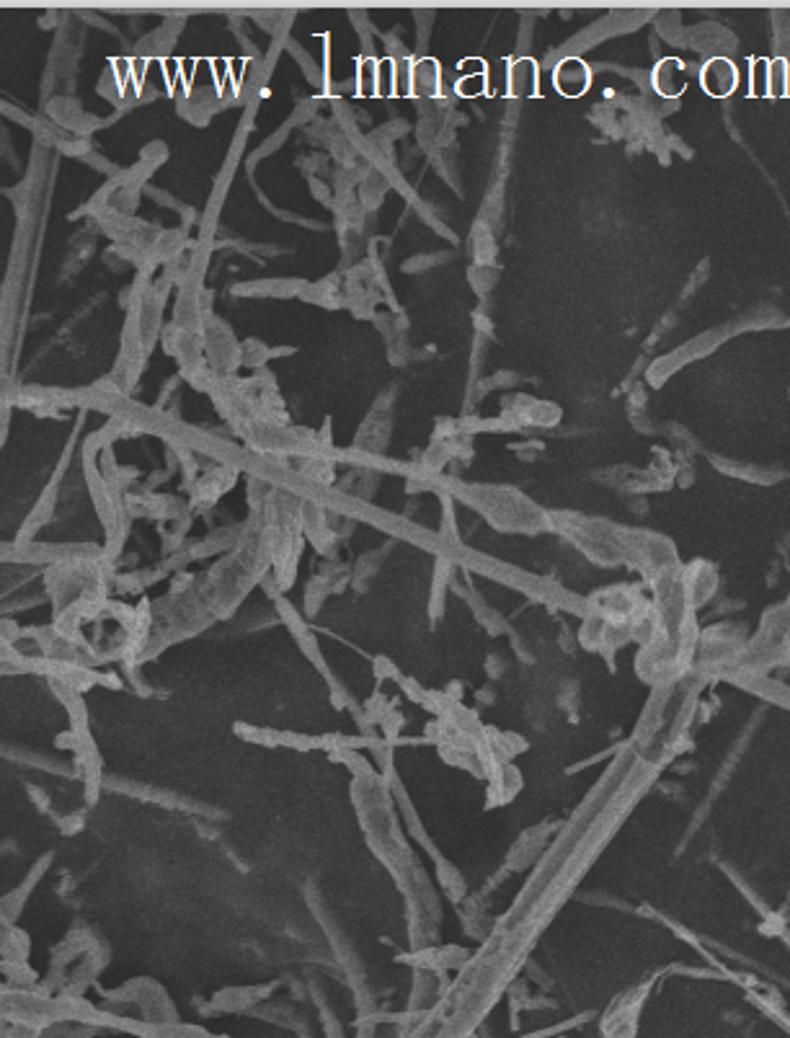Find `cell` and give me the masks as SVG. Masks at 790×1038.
<instances>
[{"label":"cell","instance_id":"2","mask_svg":"<svg viewBox=\"0 0 790 1038\" xmlns=\"http://www.w3.org/2000/svg\"><path fill=\"white\" fill-rule=\"evenodd\" d=\"M589 68L581 60H563L556 70V86L558 91L566 93V96H581V93L589 88Z\"/></svg>","mask_w":790,"mask_h":1038},{"label":"cell","instance_id":"4","mask_svg":"<svg viewBox=\"0 0 790 1038\" xmlns=\"http://www.w3.org/2000/svg\"><path fill=\"white\" fill-rule=\"evenodd\" d=\"M752 93L754 96H767V93H770V62L767 60L754 62Z\"/></svg>","mask_w":790,"mask_h":1038},{"label":"cell","instance_id":"1","mask_svg":"<svg viewBox=\"0 0 790 1038\" xmlns=\"http://www.w3.org/2000/svg\"><path fill=\"white\" fill-rule=\"evenodd\" d=\"M700 81H703L705 93L716 96V99H723V96H731V93H734L739 75H736L734 62L716 57V60H710L708 65H705Z\"/></svg>","mask_w":790,"mask_h":1038},{"label":"cell","instance_id":"3","mask_svg":"<svg viewBox=\"0 0 790 1038\" xmlns=\"http://www.w3.org/2000/svg\"><path fill=\"white\" fill-rule=\"evenodd\" d=\"M654 86L661 96H679L687 88V70L679 60H661L654 70Z\"/></svg>","mask_w":790,"mask_h":1038}]
</instances>
